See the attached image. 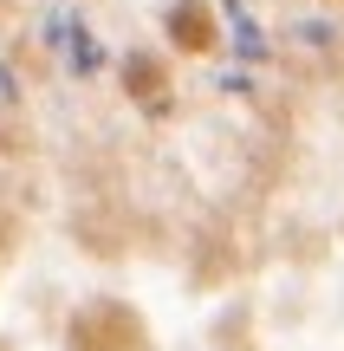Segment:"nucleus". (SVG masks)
<instances>
[{"mask_svg": "<svg viewBox=\"0 0 344 351\" xmlns=\"http://www.w3.org/2000/svg\"><path fill=\"white\" fill-rule=\"evenodd\" d=\"M169 26H176V46H182V52L215 46V13L195 7V0H189V7H176V20H169Z\"/></svg>", "mask_w": 344, "mask_h": 351, "instance_id": "1", "label": "nucleus"}, {"mask_svg": "<svg viewBox=\"0 0 344 351\" xmlns=\"http://www.w3.org/2000/svg\"><path fill=\"white\" fill-rule=\"evenodd\" d=\"M130 85H137V91H156V85H163V72H156V65H130Z\"/></svg>", "mask_w": 344, "mask_h": 351, "instance_id": "2", "label": "nucleus"}]
</instances>
